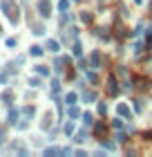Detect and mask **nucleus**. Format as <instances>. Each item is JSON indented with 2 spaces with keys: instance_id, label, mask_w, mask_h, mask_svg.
Wrapping results in <instances>:
<instances>
[{
  "instance_id": "nucleus-1",
  "label": "nucleus",
  "mask_w": 152,
  "mask_h": 157,
  "mask_svg": "<svg viewBox=\"0 0 152 157\" xmlns=\"http://www.w3.org/2000/svg\"><path fill=\"white\" fill-rule=\"evenodd\" d=\"M2 9H5V11H9L11 23L16 25V23H18V9H16V2H13V0H2Z\"/></svg>"
},
{
  "instance_id": "nucleus-2",
  "label": "nucleus",
  "mask_w": 152,
  "mask_h": 157,
  "mask_svg": "<svg viewBox=\"0 0 152 157\" xmlns=\"http://www.w3.org/2000/svg\"><path fill=\"white\" fill-rule=\"evenodd\" d=\"M38 9L43 16H49V11H52V5H49V0H43V2L38 5Z\"/></svg>"
},
{
  "instance_id": "nucleus-3",
  "label": "nucleus",
  "mask_w": 152,
  "mask_h": 157,
  "mask_svg": "<svg viewBox=\"0 0 152 157\" xmlns=\"http://www.w3.org/2000/svg\"><path fill=\"white\" fill-rule=\"evenodd\" d=\"M107 92H110V94H119V83H117V78H110V88H107Z\"/></svg>"
},
{
  "instance_id": "nucleus-4",
  "label": "nucleus",
  "mask_w": 152,
  "mask_h": 157,
  "mask_svg": "<svg viewBox=\"0 0 152 157\" xmlns=\"http://www.w3.org/2000/svg\"><path fill=\"white\" fill-rule=\"evenodd\" d=\"M94 132H96L98 137L103 139V137H105V124H96V130H94Z\"/></svg>"
},
{
  "instance_id": "nucleus-5",
  "label": "nucleus",
  "mask_w": 152,
  "mask_h": 157,
  "mask_svg": "<svg viewBox=\"0 0 152 157\" xmlns=\"http://www.w3.org/2000/svg\"><path fill=\"white\" fill-rule=\"evenodd\" d=\"M119 115H123V117H128V115H130V110H128V105H123V103L119 105Z\"/></svg>"
},
{
  "instance_id": "nucleus-6",
  "label": "nucleus",
  "mask_w": 152,
  "mask_h": 157,
  "mask_svg": "<svg viewBox=\"0 0 152 157\" xmlns=\"http://www.w3.org/2000/svg\"><path fill=\"white\" fill-rule=\"evenodd\" d=\"M47 47L52 49V52H58V43H56V40H49V43H47Z\"/></svg>"
},
{
  "instance_id": "nucleus-7",
  "label": "nucleus",
  "mask_w": 152,
  "mask_h": 157,
  "mask_svg": "<svg viewBox=\"0 0 152 157\" xmlns=\"http://www.w3.org/2000/svg\"><path fill=\"white\" fill-rule=\"evenodd\" d=\"M11 99H13L11 92H5V94H2V101H5V103H11Z\"/></svg>"
},
{
  "instance_id": "nucleus-8",
  "label": "nucleus",
  "mask_w": 152,
  "mask_h": 157,
  "mask_svg": "<svg viewBox=\"0 0 152 157\" xmlns=\"http://www.w3.org/2000/svg\"><path fill=\"white\" fill-rule=\"evenodd\" d=\"M32 54H34V56H40V54H43V47L34 45V47H32Z\"/></svg>"
},
{
  "instance_id": "nucleus-9",
  "label": "nucleus",
  "mask_w": 152,
  "mask_h": 157,
  "mask_svg": "<svg viewBox=\"0 0 152 157\" xmlns=\"http://www.w3.org/2000/svg\"><path fill=\"white\" fill-rule=\"evenodd\" d=\"M74 54H76V56H81V54H83V47H81V43H76V45H74Z\"/></svg>"
},
{
  "instance_id": "nucleus-10",
  "label": "nucleus",
  "mask_w": 152,
  "mask_h": 157,
  "mask_svg": "<svg viewBox=\"0 0 152 157\" xmlns=\"http://www.w3.org/2000/svg\"><path fill=\"white\" fill-rule=\"evenodd\" d=\"M36 72H38V74H43V76H47L49 72H47V67H43V65H38V67H36Z\"/></svg>"
},
{
  "instance_id": "nucleus-11",
  "label": "nucleus",
  "mask_w": 152,
  "mask_h": 157,
  "mask_svg": "<svg viewBox=\"0 0 152 157\" xmlns=\"http://www.w3.org/2000/svg\"><path fill=\"white\" fill-rule=\"evenodd\" d=\"M81 20H83V23H92V16H90V13H87V11H85V13H83V16H81Z\"/></svg>"
},
{
  "instance_id": "nucleus-12",
  "label": "nucleus",
  "mask_w": 152,
  "mask_h": 157,
  "mask_svg": "<svg viewBox=\"0 0 152 157\" xmlns=\"http://www.w3.org/2000/svg\"><path fill=\"white\" fill-rule=\"evenodd\" d=\"M76 101V92H69L67 94V103H74Z\"/></svg>"
},
{
  "instance_id": "nucleus-13",
  "label": "nucleus",
  "mask_w": 152,
  "mask_h": 157,
  "mask_svg": "<svg viewBox=\"0 0 152 157\" xmlns=\"http://www.w3.org/2000/svg\"><path fill=\"white\" fill-rule=\"evenodd\" d=\"M34 112H36V110L32 108V105H27V108H25V115H27V117H34Z\"/></svg>"
},
{
  "instance_id": "nucleus-14",
  "label": "nucleus",
  "mask_w": 152,
  "mask_h": 157,
  "mask_svg": "<svg viewBox=\"0 0 152 157\" xmlns=\"http://www.w3.org/2000/svg\"><path fill=\"white\" fill-rule=\"evenodd\" d=\"M67 5H69L67 0H61V2H58V9H63V11H65V9H67Z\"/></svg>"
},
{
  "instance_id": "nucleus-15",
  "label": "nucleus",
  "mask_w": 152,
  "mask_h": 157,
  "mask_svg": "<svg viewBox=\"0 0 152 157\" xmlns=\"http://www.w3.org/2000/svg\"><path fill=\"white\" fill-rule=\"evenodd\" d=\"M45 32V27H40V25H34V34H43Z\"/></svg>"
},
{
  "instance_id": "nucleus-16",
  "label": "nucleus",
  "mask_w": 152,
  "mask_h": 157,
  "mask_svg": "<svg viewBox=\"0 0 152 157\" xmlns=\"http://www.w3.org/2000/svg\"><path fill=\"white\" fill-rule=\"evenodd\" d=\"M16 115H18V112H16V110H11V115H9V124H13V121H16Z\"/></svg>"
},
{
  "instance_id": "nucleus-17",
  "label": "nucleus",
  "mask_w": 152,
  "mask_h": 157,
  "mask_svg": "<svg viewBox=\"0 0 152 157\" xmlns=\"http://www.w3.org/2000/svg\"><path fill=\"white\" fill-rule=\"evenodd\" d=\"M76 141H85V132H78L76 135Z\"/></svg>"
},
{
  "instance_id": "nucleus-18",
  "label": "nucleus",
  "mask_w": 152,
  "mask_h": 157,
  "mask_svg": "<svg viewBox=\"0 0 152 157\" xmlns=\"http://www.w3.org/2000/svg\"><path fill=\"white\" fill-rule=\"evenodd\" d=\"M134 2H136V5H141V0H134Z\"/></svg>"
},
{
  "instance_id": "nucleus-19",
  "label": "nucleus",
  "mask_w": 152,
  "mask_h": 157,
  "mask_svg": "<svg viewBox=\"0 0 152 157\" xmlns=\"http://www.w3.org/2000/svg\"><path fill=\"white\" fill-rule=\"evenodd\" d=\"M0 32H2V29H0Z\"/></svg>"
}]
</instances>
